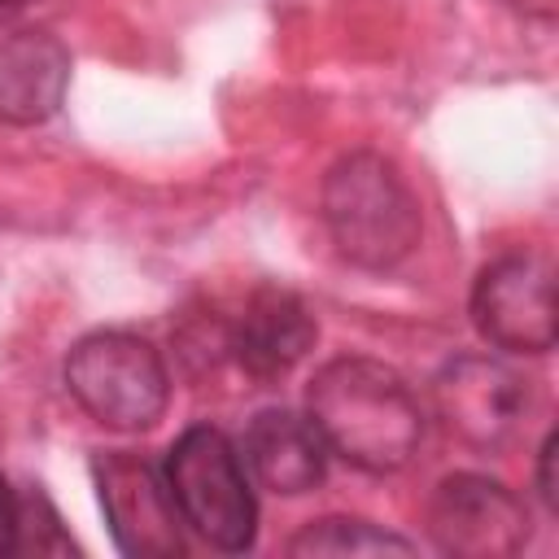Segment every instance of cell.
I'll use <instances>...</instances> for the list:
<instances>
[{"label": "cell", "mask_w": 559, "mask_h": 559, "mask_svg": "<svg viewBox=\"0 0 559 559\" xmlns=\"http://www.w3.org/2000/svg\"><path fill=\"white\" fill-rule=\"evenodd\" d=\"M306 415L319 428L328 454H341L349 467L389 476L411 463L424 419L411 384L376 358H332L314 371L306 389Z\"/></svg>", "instance_id": "obj_1"}, {"label": "cell", "mask_w": 559, "mask_h": 559, "mask_svg": "<svg viewBox=\"0 0 559 559\" xmlns=\"http://www.w3.org/2000/svg\"><path fill=\"white\" fill-rule=\"evenodd\" d=\"M323 223L336 253L362 271H389L406 262L424 231L415 188L389 157L371 148L345 153L328 170Z\"/></svg>", "instance_id": "obj_2"}, {"label": "cell", "mask_w": 559, "mask_h": 559, "mask_svg": "<svg viewBox=\"0 0 559 559\" xmlns=\"http://www.w3.org/2000/svg\"><path fill=\"white\" fill-rule=\"evenodd\" d=\"M166 485L179 502L188 528H197L214 550H249L258 533V502L236 445L210 428L192 424L166 454Z\"/></svg>", "instance_id": "obj_3"}, {"label": "cell", "mask_w": 559, "mask_h": 559, "mask_svg": "<svg viewBox=\"0 0 559 559\" xmlns=\"http://www.w3.org/2000/svg\"><path fill=\"white\" fill-rule=\"evenodd\" d=\"M70 397L105 428L144 432L166 415L170 376L162 354L131 332H92L66 358Z\"/></svg>", "instance_id": "obj_4"}, {"label": "cell", "mask_w": 559, "mask_h": 559, "mask_svg": "<svg viewBox=\"0 0 559 559\" xmlns=\"http://www.w3.org/2000/svg\"><path fill=\"white\" fill-rule=\"evenodd\" d=\"M92 472H96L109 533L122 555L131 559L183 555V515L166 485V472H157L144 454H131V450L96 454Z\"/></svg>", "instance_id": "obj_5"}, {"label": "cell", "mask_w": 559, "mask_h": 559, "mask_svg": "<svg viewBox=\"0 0 559 559\" xmlns=\"http://www.w3.org/2000/svg\"><path fill=\"white\" fill-rule=\"evenodd\" d=\"M476 332L511 354H546L555 345V266L542 253H502L472 284Z\"/></svg>", "instance_id": "obj_6"}, {"label": "cell", "mask_w": 559, "mask_h": 559, "mask_svg": "<svg viewBox=\"0 0 559 559\" xmlns=\"http://www.w3.org/2000/svg\"><path fill=\"white\" fill-rule=\"evenodd\" d=\"M441 424L472 450H502L528 415V380L489 354H459L432 376Z\"/></svg>", "instance_id": "obj_7"}, {"label": "cell", "mask_w": 559, "mask_h": 559, "mask_svg": "<svg viewBox=\"0 0 559 559\" xmlns=\"http://www.w3.org/2000/svg\"><path fill=\"white\" fill-rule=\"evenodd\" d=\"M428 537L454 559H511L528 542V507L502 480L454 472L428 498Z\"/></svg>", "instance_id": "obj_8"}, {"label": "cell", "mask_w": 559, "mask_h": 559, "mask_svg": "<svg viewBox=\"0 0 559 559\" xmlns=\"http://www.w3.org/2000/svg\"><path fill=\"white\" fill-rule=\"evenodd\" d=\"M319 341V323L310 314V306L280 284H262L245 297L240 314L231 319L223 349L236 358V367L249 380H280L288 376Z\"/></svg>", "instance_id": "obj_9"}, {"label": "cell", "mask_w": 559, "mask_h": 559, "mask_svg": "<svg viewBox=\"0 0 559 559\" xmlns=\"http://www.w3.org/2000/svg\"><path fill=\"white\" fill-rule=\"evenodd\" d=\"M70 87V48L48 31H17L0 39V122H48Z\"/></svg>", "instance_id": "obj_10"}, {"label": "cell", "mask_w": 559, "mask_h": 559, "mask_svg": "<svg viewBox=\"0 0 559 559\" xmlns=\"http://www.w3.org/2000/svg\"><path fill=\"white\" fill-rule=\"evenodd\" d=\"M245 463L253 467V476L266 489L293 498L323 480L328 445H323L319 428L310 424V415L271 406V411L253 415V424L245 432Z\"/></svg>", "instance_id": "obj_11"}, {"label": "cell", "mask_w": 559, "mask_h": 559, "mask_svg": "<svg viewBox=\"0 0 559 559\" xmlns=\"http://www.w3.org/2000/svg\"><path fill=\"white\" fill-rule=\"evenodd\" d=\"M288 555L314 559V555H411V542L376 528L371 520H349V515H323L310 520L293 542Z\"/></svg>", "instance_id": "obj_12"}, {"label": "cell", "mask_w": 559, "mask_h": 559, "mask_svg": "<svg viewBox=\"0 0 559 559\" xmlns=\"http://www.w3.org/2000/svg\"><path fill=\"white\" fill-rule=\"evenodd\" d=\"M13 550H35V555H66V550H74V542L66 537L57 511L48 507V498L39 489H31V493L17 498V537H13Z\"/></svg>", "instance_id": "obj_13"}, {"label": "cell", "mask_w": 559, "mask_h": 559, "mask_svg": "<svg viewBox=\"0 0 559 559\" xmlns=\"http://www.w3.org/2000/svg\"><path fill=\"white\" fill-rule=\"evenodd\" d=\"M555 459H559V437L546 432L542 450H537V493L550 511H559V485H555Z\"/></svg>", "instance_id": "obj_14"}, {"label": "cell", "mask_w": 559, "mask_h": 559, "mask_svg": "<svg viewBox=\"0 0 559 559\" xmlns=\"http://www.w3.org/2000/svg\"><path fill=\"white\" fill-rule=\"evenodd\" d=\"M13 537H17V493L0 476V555H13Z\"/></svg>", "instance_id": "obj_15"}, {"label": "cell", "mask_w": 559, "mask_h": 559, "mask_svg": "<svg viewBox=\"0 0 559 559\" xmlns=\"http://www.w3.org/2000/svg\"><path fill=\"white\" fill-rule=\"evenodd\" d=\"M22 4H31V0H0V13H9V9H22Z\"/></svg>", "instance_id": "obj_16"}]
</instances>
